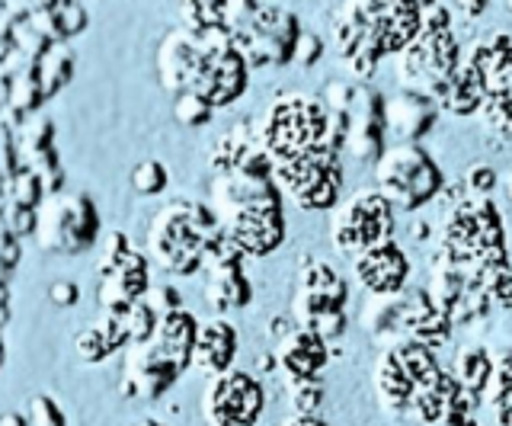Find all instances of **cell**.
I'll return each instance as SVG.
<instances>
[{
	"label": "cell",
	"instance_id": "6da1fadb",
	"mask_svg": "<svg viewBox=\"0 0 512 426\" xmlns=\"http://www.w3.org/2000/svg\"><path fill=\"white\" fill-rule=\"evenodd\" d=\"M247 61L234 49V39L224 26L189 33L173 29L160 42L157 74L173 97L196 93L208 106H228L247 90Z\"/></svg>",
	"mask_w": 512,
	"mask_h": 426
},
{
	"label": "cell",
	"instance_id": "7a4b0ae2",
	"mask_svg": "<svg viewBox=\"0 0 512 426\" xmlns=\"http://www.w3.org/2000/svg\"><path fill=\"white\" fill-rule=\"evenodd\" d=\"M212 212L224 234L247 257H266L285 238L282 196L272 173L263 170L218 173V180L212 186Z\"/></svg>",
	"mask_w": 512,
	"mask_h": 426
},
{
	"label": "cell",
	"instance_id": "3957f363",
	"mask_svg": "<svg viewBox=\"0 0 512 426\" xmlns=\"http://www.w3.org/2000/svg\"><path fill=\"white\" fill-rule=\"evenodd\" d=\"M423 29V7L407 4V0H391V4H375V0H359V4L340 7L333 20V42L343 65L359 81H368L384 55H400L407 45L420 36Z\"/></svg>",
	"mask_w": 512,
	"mask_h": 426
},
{
	"label": "cell",
	"instance_id": "277c9868",
	"mask_svg": "<svg viewBox=\"0 0 512 426\" xmlns=\"http://www.w3.org/2000/svg\"><path fill=\"white\" fill-rule=\"evenodd\" d=\"M221 231L212 205L170 202L148 228V260L170 276H192L205 260L208 244Z\"/></svg>",
	"mask_w": 512,
	"mask_h": 426
},
{
	"label": "cell",
	"instance_id": "5b68a950",
	"mask_svg": "<svg viewBox=\"0 0 512 426\" xmlns=\"http://www.w3.org/2000/svg\"><path fill=\"white\" fill-rule=\"evenodd\" d=\"M224 29L247 68H276L295 58L298 20L276 4H224Z\"/></svg>",
	"mask_w": 512,
	"mask_h": 426
},
{
	"label": "cell",
	"instance_id": "8992f818",
	"mask_svg": "<svg viewBox=\"0 0 512 426\" xmlns=\"http://www.w3.org/2000/svg\"><path fill=\"white\" fill-rule=\"evenodd\" d=\"M461 65L458 42L452 36V13L445 7H423V29L404 52L397 55V68L407 90L436 100V93L448 84Z\"/></svg>",
	"mask_w": 512,
	"mask_h": 426
},
{
	"label": "cell",
	"instance_id": "52a82bcc",
	"mask_svg": "<svg viewBox=\"0 0 512 426\" xmlns=\"http://www.w3.org/2000/svg\"><path fill=\"white\" fill-rule=\"evenodd\" d=\"M327 135H330V109L320 100L301 97V93L276 100L266 109L260 125H256V138H260V148L266 151L272 167L324 145Z\"/></svg>",
	"mask_w": 512,
	"mask_h": 426
},
{
	"label": "cell",
	"instance_id": "ba28073f",
	"mask_svg": "<svg viewBox=\"0 0 512 426\" xmlns=\"http://www.w3.org/2000/svg\"><path fill=\"white\" fill-rule=\"evenodd\" d=\"M36 247L42 254L74 257L100 238V215L87 193H55L36 209Z\"/></svg>",
	"mask_w": 512,
	"mask_h": 426
},
{
	"label": "cell",
	"instance_id": "9c48e42d",
	"mask_svg": "<svg viewBox=\"0 0 512 426\" xmlns=\"http://www.w3.org/2000/svg\"><path fill=\"white\" fill-rule=\"evenodd\" d=\"M272 180L282 193L292 199L304 212H327L336 205L343 186V167H340V148L317 145L304 151L292 161H282L272 167Z\"/></svg>",
	"mask_w": 512,
	"mask_h": 426
},
{
	"label": "cell",
	"instance_id": "30bf717a",
	"mask_svg": "<svg viewBox=\"0 0 512 426\" xmlns=\"http://www.w3.org/2000/svg\"><path fill=\"white\" fill-rule=\"evenodd\" d=\"M378 193L388 199L394 209H420L442 189V170L436 161L416 145H397L381 154L375 164Z\"/></svg>",
	"mask_w": 512,
	"mask_h": 426
},
{
	"label": "cell",
	"instance_id": "8fae6325",
	"mask_svg": "<svg viewBox=\"0 0 512 426\" xmlns=\"http://www.w3.org/2000/svg\"><path fill=\"white\" fill-rule=\"evenodd\" d=\"M442 375V366L436 362L432 346H423L416 340H397L391 350L378 362V398L391 414H413V398L423 385Z\"/></svg>",
	"mask_w": 512,
	"mask_h": 426
},
{
	"label": "cell",
	"instance_id": "7c38bea8",
	"mask_svg": "<svg viewBox=\"0 0 512 426\" xmlns=\"http://www.w3.org/2000/svg\"><path fill=\"white\" fill-rule=\"evenodd\" d=\"M333 247L349 257H359L378 244H388L394 234V205L378 189H362L333 212Z\"/></svg>",
	"mask_w": 512,
	"mask_h": 426
},
{
	"label": "cell",
	"instance_id": "4fadbf2b",
	"mask_svg": "<svg viewBox=\"0 0 512 426\" xmlns=\"http://www.w3.org/2000/svg\"><path fill=\"white\" fill-rule=\"evenodd\" d=\"M186 366L189 362L180 359L173 350H167L157 337H151L148 343H135L125 350L119 394L135 401H154L176 382V375Z\"/></svg>",
	"mask_w": 512,
	"mask_h": 426
},
{
	"label": "cell",
	"instance_id": "5bb4252c",
	"mask_svg": "<svg viewBox=\"0 0 512 426\" xmlns=\"http://www.w3.org/2000/svg\"><path fill=\"white\" fill-rule=\"evenodd\" d=\"M266 391L250 372L231 369L215 375L202 394L205 420L212 426H253L263 417Z\"/></svg>",
	"mask_w": 512,
	"mask_h": 426
},
{
	"label": "cell",
	"instance_id": "9a60e30c",
	"mask_svg": "<svg viewBox=\"0 0 512 426\" xmlns=\"http://www.w3.org/2000/svg\"><path fill=\"white\" fill-rule=\"evenodd\" d=\"M352 270H356V279L362 282V289L381 298V295H397L404 289L410 263L404 257V250H400L394 241H388V244L365 250L359 257H352Z\"/></svg>",
	"mask_w": 512,
	"mask_h": 426
},
{
	"label": "cell",
	"instance_id": "2e32d148",
	"mask_svg": "<svg viewBox=\"0 0 512 426\" xmlns=\"http://www.w3.org/2000/svg\"><path fill=\"white\" fill-rule=\"evenodd\" d=\"M151 282H148V257L144 254H128L116 270L103 273V282H100V308L103 311H125L132 308L135 302H144V295H148Z\"/></svg>",
	"mask_w": 512,
	"mask_h": 426
},
{
	"label": "cell",
	"instance_id": "e0dca14e",
	"mask_svg": "<svg viewBox=\"0 0 512 426\" xmlns=\"http://www.w3.org/2000/svg\"><path fill=\"white\" fill-rule=\"evenodd\" d=\"M349 138H346V151L356 157V161H381V145H384V113H381V100L378 93H356V103L349 109Z\"/></svg>",
	"mask_w": 512,
	"mask_h": 426
},
{
	"label": "cell",
	"instance_id": "ac0fdd59",
	"mask_svg": "<svg viewBox=\"0 0 512 426\" xmlns=\"http://www.w3.org/2000/svg\"><path fill=\"white\" fill-rule=\"evenodd\" d=\"M276 362L288 375V382H295V378H317L320 369L327 366V340L298 327L279 340Z\"/></svg>",
	"mask_w": 512,
	"mask_h": 426
},
{
	"label": "cell",
	"instance_id": "d6986e66",
	"mask_svg": "<svg viewBox=\"0 0 512 426\" xmlns=\"http://www.w3.org/2000/svg\"><path fill=\"white\" fill-rule=\"evenodd\" d=\"M234 356H237V330L228 321L199 324L196 350H192V366L215 378V375L231 372Z\"/></svg>",
	"mask_w": 512,
	"mask_h": 426
},
{
	"label": "cell",
	"instance_id": "ffe728a7",
	"mask_svg": "<svg viewBox=\"0 0 512 426\" xmlns=\"http://www.w3.org/2000/svg\"><path fill=\"white\" fill-rule=\"evenodd\" d=\"M490 97V87L468 58H461L458 71L448 77V84L436 93V103L442 109L455 116H468V113H480Z\"/></svg>",
	"mask_w": 512,
	"mask_h": 426
},
{
	"label": "cell",
	"instance_id": "44dd1931",
	"mask_svg": "<svg viewBox=\"0 0 512 426\" xmlns=\"http://www.w3.org/2000/svg\"><path fill=\"white\" fill-rule=\"evenodd\" d=\"M432 103L436 100H429L423 93H413V90H404L397 100L388 103V109H384V122H388V129L394 132L400 145H413V138H420L429 129L432 119H436Z\"/></svg>",
	"mask_w": 512,
	"mask_h": 426
},
{
	"label": "cell",
	"instance_id": "7402d4cb",
	"mask_svg": "<svg viewBox=\"0 0 512 426\" xmlns=\"http://www.w3.org/2000/svg\"><path fill=\"white\" fill-rule=\"evenodd\" d=\"M32 29L45 39V42H64L87 29V7L74 4V0H61V4H32L29 17Z\"/></svg>",
	"mask_w": 512,
	"mask_h": 426
},
{
	"label": "cell",
	"instance_id": "603a6c76",
	"mask_svg": "<svg viewBox=\"0 0 512 426\" xmlns=\"http://www.w3.org/2000/svg\"><path fill=\"white\" fill-rule=\"evenodd\" d=\"M346 298H330V295H311L301 292L295 302V321L298 327L311 330V334L333 340L346 330V314H343Z\"/></svg>",
	"mask_w": 512,
	"mask_h": 426
},
{
	"label": "cell",
	"instance_id": "cb8c5ba5",
	"mask_svg": "<svg viewBox=\"0 0 512 426\" xmlns=\"http://www.w3.org/2000/svg\"><path fill=\"white\" fill-rule=\"evenodd\" d=\"M205 298L215 311H237L250 302V282L244 270H215L208 273Z\"/></svg>",
	"mask_w": 512,
	"mask_h": 426
},
{
	"label": "cell",
	"instance_id": "d4e9b609",
	"mask_svg": "<svg viewBox=\"0 0 512 426\" xmlns=\"http://www.w3.org/2000/svg\"><path fill=\"white\" fill-rule=\"evenodd\" d=\"M32 71H36L39 84L45 90V100L55 97V93L71 81L74 74V55L64 42H52L48 49L32 61Z\"/></svg>",
	"mask_w": 512,
	"mask_h": 426
},
{
	"label": "cell",
	"instance_id": "484cf974",
	"mask_svg": "<svg viewBox=\"0 0 512 426\" xmlns=\"http://www.w3.org/2000/svg\"><path fill=\"white\" fill-rule=\"evenodd\" d=\"M493 375V359L480 350V346H471V350H461L458 356V385L471 394H480L490 385Z\"/></svg>",
	"mask_w": 512,
	"mask_h": 426
},
{
	"label": "cell",
	"instance_id": "4316f807",
	"mask_svg": "<svg viewBox=\"0 0 512 426\" xmlns=\"http://www.w3.org/2000/svg\"><path fill=\"white\" fill-rule=\"evenodd\" d=\"M7 103L16 109V113H32V109H39L45 103V90L39 84V77L36 71L23 68V71H16L10 77V90H7Z\"/></svg>",
	"mask_w": 512,
	"mask_h": 426
},
{
	"label": "cell",
	"instance_id": "83f0119b",
	"mask_svg": "<svg viewBox=\"0 0 512 426\" xmlns=\"http://www.w3.org/2000/svg\"><path fill=\"white\" fill-rule=\"evenodd\" d=\"M157 311L148 302H135L132 308H125V330H128V346L148 343L157 334Z\"/></svg>",
	"mask_w": 512,
	"mask_h": 426
},
{
	"label": "cell",
	"instance_id": "f1b7e54d",
	"mask_svg": "<svg viewBox=\"0 0 512 426\" xmlns=\"http://www.w3.org/2000/svg\"><path fill=\"white\" fill-rule=\"evenodd\" d=\"M288 401H292L295 417H314V410L324 401L320 378H295V382H288Z\"/></svg>",
	"mask_w": 512,
	"mask_h": 426
},
{
	"label": "cell",
	"instance_id": "f546056e",
	"mask_svg": "<svg viewBox=\"0 0 512 426\" xmlns=\"http://www.w3.org/2000/svg\"><path fill=\"white\" fill-rule=\"evenodd\" d=\"M26 170H32L36 177L42 180L45 186V193H61V183H64V167L58 161V154L55 148H48V151H39V154H32L29 161H26Z\"/></svg>",
	"mask_w": 512,
	"mask_h": 426
},
{
	"label": "cell",
	"instance_id": "4dcf8cb0",
	"mask_svg": "<svg viewBox=\"0 0 512 426\" xmlns=\"http://www.w3.org/2000/svg\"><path fill=\"white\" fill-rule=\"evenodd\" d=\"M10 199H13V205H20V209L36 212L45 202V186L32 170H23V173H16L10 183Z\"/></svg>",
	"mask_w": 512,
	"mask_h": 426
},
{
	"label": "cell",
	"instance_id": "1f68e13d",
	"mask_svg": "<svg viewBox=\"0 0 512 426\" xmlns=\"http://www.w3.org/2000/svg\"><path fill=\"white\" fill-rule=\"evenodd\" d=\"M212 113L215 109L202 97H196V93H183V97H176L173 103V116L180 125H186V129H202V125L212 119Z\"/></svg>",
	"mask_w": 512,
	"mask_h": 426
},
{
	"label": "cell",
	"instance_id": "d6a6232c",
	"mask_svg": "<svg viewBox=\"0 0 512 426\" xmlns=\"http://www.w3.org/2000/svg\"><path fill=\"white\" fill-rule=\"evenodd\" d=\"M26 420L29 426H68L61 404L55 398H48V394H32L26 404Z\"/></svg>",
	"mask_w": 512,
	"mask_h": 426
},
{
	"label": "cell",
	"instance_id": "836d02e7",
	"mask_svg": "<svg viewBox=\"0 0 512 426\" xmlns=\"http://www.w3.org/2000/svg\"><path fill=\"white\" fill-rule=\"evenodd\" d=\"M23 154H26V161L32 154H39V151H48L52 148V141H55V125L52 119H45V116H36V119H29L23 125Z\"/></svg>",
	"mask_w": 512,
	"mask_h": 426
},
{
	"label": "cell",
	"instance_id": "e575fe53",
	"mask_svg": "<svg viewBox=\"0 0 512 426\" xmlns=\"http://www.w3.org/2000/svg\"><path fill=\"white\" fill-rule=\"evenodd\" d=\"M167 186V167L160 161H141L132 170V189L141 196H157Z\"/></svg>",
	"mask_w": 512,
	"mask_h": 426
},
{
	"label": "cell",
	"instance_id": "d590c367",
	"mask_svg": "<svg viewBox=\"0 0 512 426\" xmlns=\"http://www.w3.org/2000/svg\"><path fill=\"white\" fill-rule=\"evenodd\" d=\"M132 254V247H128V238L122 231H109L106 234V241H103V257L100 263H96V270L100 273H109V270H116V266Z\"/></svg>",
	"mask_w": 512,
	"mask_h": 426
},
{
	"label": "cell",
	"instance_id": "8d00e7d4",
	"mask_svg": "<svg viewBox=\"0 0 512 426\" xmlns=\"http://www.w3.org/2000/svg\"><path fill=\"white\" fill-rule=\"evenodd\" d=\"M144 302H148L157 311V318H167V314L183 308L180 305V292H176L173 286H151L148 295H144Z\"/></svg>",
	"mask_w": 512,
	"mask_h": 426
},
{
	"label": "cell",
	"instance_id": "74e56055",
	"mask_svg": "<svg viewBox=\"0 0 512 426\" xmlns=\"http://www.w3.org/2000/svg\"><path fill=\"white\" fill-rule=\"evenodd\" d=\"M7 231L10 234H36V212L32 209H20V205L10 202V212H7Z\"/></svg>",
	"mask_w": 512,
	"mask_h": 426
},
{
	"label": "cell",
	"instance_id": "f35d334b",
	"mask_svg": "<svg viewBox=\"0 0 512 426\" xmlns=\"http://www.w3.org/2000/svg\"><path fill=\"white\" fill-rule=\"evenodd\" d=\"M48 298H52L55 308H71V305H77L80 289L71 279H58V282H52V289H48Z\"/></svg>",
	"mask_w": 512,
	"mask_h": 426
},
{
	"label": "cell",
	"instance_id": "ab89813d",
	"mask_svg": "<svg viewBox=\"0 0 512 426\" xmlns=\"http://www.w3.org/2000/svg\"><path fill=\"white\" fill-rule=\"evenodd\" d=\"M468 186L474 189V196H487L490 189L496 186V173H493V167H487V164L471 167V170H468Z\"/></svg>",
	"mask_w": 512,
	"mask_h": 426
},
{
	"label": "cell",
	"instance_id": "60d3db41",
	"mask_svg": "<svg viewBox=\"0 0 512 426\" xmlns=\"http://www.w3.org/2000/svg\"><path fill=\"white\" fill-rule=\"evenodd\" d=\"M317 58H320V39L301 36L298 49H295V61H301V65H311V61H317Z\"/></svg>",
	"mask_w": 512,
	"mask_h": 426
},
{
	"label": "cell",
	"instance_id": "b9f144b4",
	"mask_svg": "<svg viewBox=\"0 0 512 426\" xmlns=\"http://www.w3.org/2000/svg\"><path fill=\"white\" fill-rule=\"evenodd\" d=\"M0 426H29V420L20 410H4V414H0Z\"/></svg>",
	"mask_w": 512,
	"mask_h": 426
},
{
	"label": "cell",
	"instance_id": "7bdbcfd3",
	"mask_svg": "<svg viewBox=\"0 0 512 426\" xmlns=\"http://www.w3.org/2000/svg\"><path fill=\"white\" fill-rule=\"evenodd\" d=\"M282 426H327V423L317 420V417H292V420H285Z\"/></svg>",
	"mask_w": 512,
	"mask_h": 426
},
{
	"label": "cell",
	"instance_id": "ee69618b",
	"mask_svg": "<svg viewBox=\"0 0 512 426\" xmlns=\"http://www.w3.org/2000/svg\"><path fill=\"white\" fill-rule=\"evenodd\" d=\"M135 426H167V423H160V420H154V417H144V420H138Z\"/></svg>",
	"mask_w": 512,
	"mask_h": 426
},
{
	"label": "cell",
	"instance_id": "f6af8a7d",
	"mask_svg": "<svg viewBox=\"0 0 512 426\" xmlns=\"http://www.w3.org/2000/svg\"><path fill=\"white\" fill-rule=\"evenodd\" d=\"M4 356H7V350H4V340H0V369H4Z\"/></svg>",
	"mask_w": 512,
	"mask_h": 426
},
{
	"label": "cell",
	"instance_id": "bcb514c9",
	"mask_svg": "<svg viewBox=\"0 0 512 426\" xmlns=\"http://www.w3.org/2000/svg\"><path fill=\"white\" fill-rule=\"evenodd\" d=\"M509 10H512V4H509Z\"/></svg>",
	"mask_w": 512,
	"mask_h": 426
},
{
	"label": "cell",
	"instance_id": "7dc6e473",
	"mask_svg": "<svg viewBox=\"0 0 512 426\" xmlns=\"http://www.w3.org/2000/svg\"><path fill=\"white\" fill-rule=\"evenodd\" d=\"M509 193H512V189H509Z\"/></svg>",
	"mask_w": 512,
	"mask_h": 426
},
{
	"label": "cell",
	"instance_id": "c3c4849f",
	"mask_svg": "<svg viewBox=\"0 0 512 426\" xmlns=\"http://www.w3.org/2000/svg\"><path fill=\"white\" fill-rule=\"evenodd\" d=\"M509 87H512V84H509Z\"/></svg>",
	"mask_w": 512,
	"mask_h": 426
}]
</instances>
